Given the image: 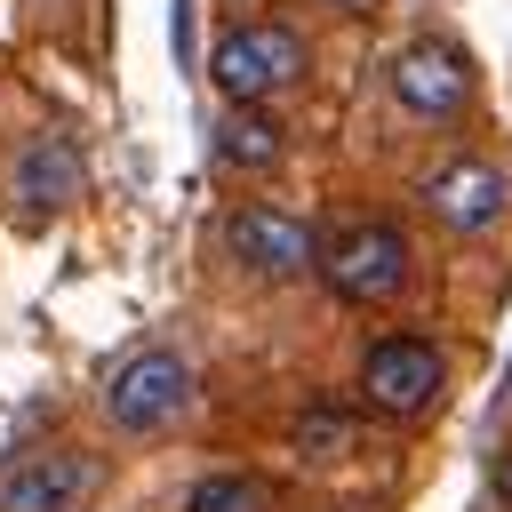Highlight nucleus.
<instances>
[{
    "mask_svg": "<svg viewBox=\"0 0 512 512\" xmlns=\"http://www.w3.org/2000/svg\"><path fill=\"white\" fill-rule=\"evenodd\" d=\"M408 272H416V248L392 216H360V224H336L320 240V280L344 304H392L408 288Z\"/></svg>",
    "mask_w": 512,
    "mask_h": 512,
    "instance_id": "obj_1",
    "label": "nucleus"
},
{
    "mask_svg": "<svg viewBox=\"0 0 512 512\" xmlns=\"http://www.w3.org/2000/svg\"><path fill=\"white\" fill-rule=\"evenodd\" d=\"M304 40L288 32V24H272V16H256V24H232V32H216V48H208V80L224 88V104H272V96H288L296 80H304Z\"/></svg>",
    "mask_w": 512,
    "mask_h": 512,
    "instance_id": "obj_2",
    "label": "nucleus"
},
{
    "mask_svg": "<svg viewBox=\"0 0 512 512\" xmlns=\"http://www.w3.org/2000/svg\"><path fill=\"white\" fill-rule=\"evenodd\" d=\"M440 384H448V360H440V344L432 336H376L368 352H360V408L368 416H384V424H408V416H424L432 400H440Z\"/></svg>",
    "mask_w": 512,
    "mask_h": 512,
    "instance_id": "obj_3",
    "label": "nucleus"
},
{
    "mask_svg": "<svg viewBox=\"0 0 512 512\" xmlns=\"http://www.w3.org/2000/svg\"><path fill=\"white\" fill-rule=\"evenodd\" d=\"M192 408V368H184V352H168V344H144V352H128L120 368H112V384H104V416L120 424V432H168L176 416Z\"/></svg>",
    "mask_w": 512,
    "mask_h": 512,
    "instance_id": "obj_4",
    "label": "nucleus"
},
{
    "mask_svg": "<svg viewBox=\"0 0 512 512\" xmlns=\"http://www.w3.org/2000/svg\"><path fill=\"white\" fill-rule=\"evenodd\" d=\"M472 88H480V72H472L464 40H448V32H416L392 56V104L416 120H456L472 104Z\"/></svg>",
    "mask_w": 512,
    "mask_h": 512,
    "instance_id": "obj_5",
    "label": "nucleus"
},
{
    "mask_svg": "<svg viewBox=\"0 0 512 512\" xmlns=\"http://www.w3.org/2000/svg\"><path fill=\"white\" fill-rule=\"evenodd\" d=\"M224 248H232L240 272H256V280H304V272H320V240H312V224L288 216V208H272V200L232 208Z\"/></svg>",
    "mask_w": 512,
    "mask_h": 512,
    "instance_id": "obj_6",
    "label": "nucleus"
},
{
    "mask_svg": "<svg viewBox=\"0 0 512 512\" xmlns=\"http://www.w3.org/2000/svg\"><path fill=\"white\" fill-rule=\"evenodd\" d=\"M416 192H424V216H432L440 232H456V240H480V232L504 224V208H512V184H504L488 160H472V152L440 160Z\"/></svg>",
    "mask_w": 512,
    "mask_h": 512,
    "instance_id": "obj_7",
    "label": "nucleus"
},
{
    "mask_svg": "<svg viewBox=\"0 0 512 512\" xmlns=\"http://www.w3.org/2000/svg\"><path fill=\"white\" fill-rule=\"evenodd\" d=\"M96 496V456L80 448H32L0 472V512H80Z\"/></svg>",
    "mask_w": 512,
    "mask_h": 512,
    "instance_id": "obj_8",
    "label": "nucleus"
},
{
    "mask_svg": "<svg viewBox=\"0 0 512 512\" xmlns=\"http://www.w3.org/2000/svg\"><path fill=\"white\" fill-rule=\"evenodd\" d=\"M16 192H24L32 216H40V208H64V200L80 192V144H72V136H32L24 160H16Z\"/></svg>",
    "mask_w": 512,
    "mask_h": 512,
    "instance_id": "obj_9",
    "label": "nucleus"
},
{
    "mask_svg": "<svg viewBox=\"0 0 512 512\" xmlns=\"http://www.w3.org/2000/svg\"><path fill=\"white\" fill-rule=\"evenodd\" d=\"M208 144H216V160H224V168L256 176V168H272V160L288 152V128H280L264 104H232V112L216 120V136H208Z\"/></svg>",
    "mask_w": 512,
    "mask_h": 512,
    "instance_id": "obj_10",
    "label": "nucleus"
},
{
    "mask_svg": "<svg viewBox=\"0 0 512 512\" xmlns=\"http://www.w3.org/2000/svg\"><path fill=\"white\" fill-rule=\"evenodd\" d=\"M288 440H296V456H304V464H336V456H352V448H360V416H352V408H336V400H312V408H296Z\"/></svg>",
    "mask_w": 512,
    "mask_h": 512,
    "instance_id": "obj_11",
    "label": "nucleus"
},
{
    "mask_svg": "<svg viewBox=\"0 0 512 512\" xmlns=\"http://www.w3.org/2000/svg\"><path fill=\"white\" fill-rule=\"evenodd\" d=\"M184 512H272V488L256 472H208V480H192Z\"/></svg>",
    "mask_w": 512,
    "mask_h": 512,
    "instance_id": "obj_12",
    "label": "nucleus"
},
{
    "mask_svg": "<svg viewBox=\"0 0 512 512\" xmlns=\"http://www.w3.org/2000/svg\"><path fill=\"white\" fill-rule=\"evenodd\" d=\"M328 8H344V16H368V8H384V0H328Z\"/></svg>",
    "mask_w": 512,
    "mask_h": 512,
    "instance_id": "obj_13",
    "label": "nucleus"
},
{
    "mask_svg": "<svg viewBox=\"0 0 512 512\" xmlns=\"http://www.w3.org/2000/svg\"><path fill=\"white\" fill-rule=\"evenodd\" d=\"M336 512H376V504H336Z\"/></svg>",
    "mask_w": 512,
    "mask_h": 512,
    "instance_id": "obj_14",
    "label": "nucleus"
}]
</instances>
